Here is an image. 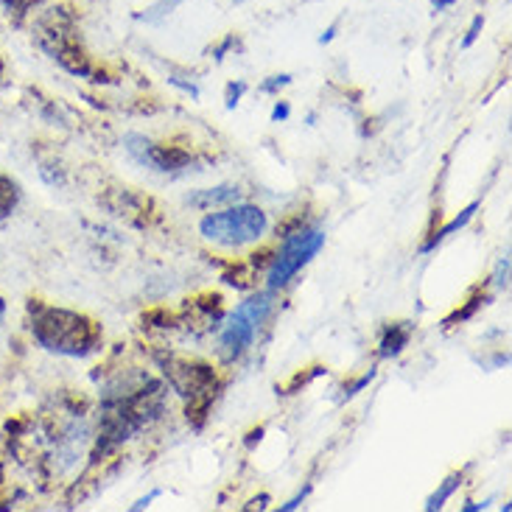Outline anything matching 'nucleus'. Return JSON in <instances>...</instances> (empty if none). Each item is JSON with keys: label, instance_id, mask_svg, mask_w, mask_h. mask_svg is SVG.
<instances>
[{"label": "nucleus", "instance_id": "f257e3e1", "mask_svg": "<svg viewBox=\"0 0 512 512\" xmlns=\"http://www.w3.org/2000/svg\"><path fill=\"white\" fill-rule=\"evenodd\" d=\"M28 328L34 342L56 356L84 359L101 347V325L96 319L40 300L28 303Z\"/></svg>", "mask_w": 512, "mask_h": 512}, {"label": "nucleus", "instance_id": "f03ea898", "mask_svg": "<svg viewBox=\"0 0 512 512\" xmlns=\"http://www.w3.org/2000/svg\"><path fill=\"white\" fill-rule=\"evenodd\" d=\"M34 37L40 42L42 51L51 56L54 62H59L68 73L96 82V62L84 51L82 37L76 31V20L65 6H56V9H48L42 14L40 20L34 23Z\"/></svg>", "mask_w": 512, "mask_h": 512}, {"label": "nucleus", "instance_id": "7ed1b4c3", "mask_svg": "<svg viewBox=\"0 0 512 512\" xmlns=\"http://www.w3.org/2000/svg\"><path fill=\"white\" fill-rule=\"evenodd\" d=\"M163 367H166L168 384L188 401V420L194 426H202L219 389L213 367H208L205 361L180 359V356H168Z\"/></svg>", "mask_w": 512, "mask_h": 512}, {"label": "nucleus", "instance_id": "20e7f679", "mask_svg": "<svg viewBox=\"0 0 512 512\" xmlns=\"http://www.w3.org/2000/svg\"><path fill=\"white\" fill-rule=\"evenodd\" d=\"M202 236L208 238L210 244L219 247H244L252 244L263 236L266 230V213L255 205H236V208L216 210L208 213L202 224H199Z\"/></svg>", "mask_w": 512, "mask_h": 512}, {"label": "nucleus", "instance_id": "39448f33", "mask_svg": "<svg viewBox=\"0 0 512 512\" xmlns=\"http://www.w3.org/2000/svg\"><path fill=\"white\" fill-rule=\"evenodd\" d=\"M272 308H275V291L269 289L252 294L250 300H244L230 314L222 331V350L227 359H238L250 350L261 325L272 314Z\"/></svg>", "mask_w": 512, "mask_h": 512}, {"label": "nucleus", "instance_id": "423d86ee", "mask_svg": "<svg viewBox=\"0 0 512 512\" xmlns=\"http://www.w3.org/2000/svg\"><path fill=\"white\" fill-rule=\"evenodd\" d=\"M322 244H325V233H322L319 227H305V224L300 230L283 236V247H280V252L272 258L269 272H266L269 289H283L291 277L303 269L305 263H311V258L322 250Z\"/></svg>", "mask_w": 512, "mask_h": 512}, {"label": "nucleus", "instance_id": "0eeeda50", "mask_svg": "<svg viewBox=\"0 0 512 512\" xmlns=\"http://www.w3.org/2000/svg\"><path fill=\"white\" fill-rule=\"evenodd\" d=\"M124 143L126 152L154 171H180L191 163V152H185L180 146H160V143L143 138V135H126Z\"/></svg>", "mask_w": 512, "mask_h": 512}, {"label": "nucleus", "instance_id": "6e6552de", "mask_svg": "<svg viewBox=\"0 0 512 512\" xmlns=\"http://www.w3.org/2000/svg\"><path fill=\"white\" fill-rule=\"evenodd\" d=\"M104 208L110 210L112 216L126 219V222L135 224V227H146V224L152 222L154 202L149 196L132 191V188H118L110 199H104Z\"/></svg>", "mask_w": 512, "mask_h": 512}, {"label": "nucleus", "instance_id": "1a4fd4ad", "mask_svg": "<svg viewBox=\"0 0 512 512\" xmlns=\"http://www.w3.org/2000/svg\"><path fill=\"white\" fill-rule=\"evenodd\" d=\"M409 339H412V325L409 322H392L384 328V336H381V356L384 359H392V356H398L403 347L409 345Z\"/></svg>", "mask_w": 512, "mask_h": 512}, {"label": "nucleus", "instance_id": "9d476101", "mask_svg": "<svg viewBox=\"0 0 512 512\" xmlns=\"http://www.w3.org/2000/svg\"><path fill=\"white\" fill-rule=\"evenodd\" d=\"M241 191L236 185H216V188H205L188 196V205L194 208H210V205H227V202H238Z\"/></svg>", "mask_w": 512, "mask_h": 512}, {"label": "nucleus", "instance_id": "9b49d317", "mask_svg": "<svg viewBox=\"0 0 512 512\" xmlns=\"http://www.w3.org/2000/svg\"><path fill=\"white\" fill-rule=\"evenodd\" d=\"M476 210H479V202H471L468 208L459 213L457 219H451V222L445 224V227H440V230H434V233H431V236H429V241L423 244V252H431V250H434V247H437V244H440V241H443L445 236H451V233H457V230H462L465 224L471 222L473 213H476Z\"/></svg>", "mask_w": 512, "mask_h": 512}, {"label": "nucleus", "instance_id": "f8f14e48", "mask_svg": "<svg viewBox=\"0 0 512 512\" xmlns=\"http://www.w3.org/2000/svg\"><path fill=\"white\" fill-rule=\"evenodd\" d=\"M20 185L9 177V174H0V219H9L17 205H20Z\"/></svg>", "mask_w": 512, "mask_h": 512}, {"label": "nucleus", "instance_id": "ddd939ff", "mask_svg": "<svg viewBox=\"0 0 512 512\" xmlns=\"http://www.w3.org/2000/svg\"><path fill=\"white\" fill-rule=\"evenodd\" d=\"M462 485V473H451V476H448V479H445L443 485H440V490H437V493H434V496H431L429 501H426V510L429 512H434V510H443L445 507V501L451 499V496H454V490H457V487Z\"/></svg>", "mask_w": 512, "mask_h": 512}, {"label": "nucleus", "instance_id": "4468645a", "mask_svg": "<svg viewBox=\"0 0 512 512\" xmlns=\"http://www.w3.org/2000/svg\"><path fill=\"white\" fill-rule=\"evenodd\" d=\"M485 291H476V294H473L471 300H468V305H465V308H462V311H454V314H451V317L445 319L443 325L445 328H451V325H457V322H465V319H471L473 314H476V311H479V308H482V305H485Z\"/></svg>", "mask_w": 512, "mask_h": 512}, {"label": "nucleus", "instance_id": "2eb2a0df", "mask_svg": "<svg viewBox=\"0 0 512 512\" xmlns=\"http://www.w3.org/2000/svg\"><path fill=\"white\" fill-rule=\"evenodd\" d=\"M322 373H325L322 367H308L305 373L300 370V373L291 375V381H286L283 387H277V389H283V395H294L297 389L305 387V384H311V381H314V378H317V375H322Z\"/></svg>", "mask_w": 512, "mask_h": 512}, {"label": "nucleus", "instance_id": "dca6fc26", "mask_svg": "<svg viewBox=\"0 0 512 512\" xmlns=\"http://www.w3.org/2000/svg\"><path fill=\"white\" fill-rule=\"evenodd\" d=\"M180 3H182V0H157L152 9L143 14V20H149V23H157L160 17H166V14L174 12V9H177Z\"/></svg>", "mask_w": 512, "mask_h": 512}, {"label": "nucleus", "instance_id": "f3484780", "mask_svg": "<svg viewBox=\"0 0 512 512\" xmlns=\"http://www.w3.org/2000/svg\"><path fill=\"white\" fill-rule=\"evenodd\" d=\"M37 3H40V0H3V6H6V9H9V14H14L17 20H20V17H26V14L31 12Z\"/></svg>", "mask_w": 512, "mask_h": 512}, {"label": "nucleus", "instance_id": "a211bd4d", "mask_svg": "<svg viewBox=\"0 0 512 512\" xmlns=\"http://www.w3.org/2000/svg\"><path fill=\"white\" fill-rule=\"evenodd\" d=\"M482 28H485V14H476V17H473L471 28H468V34H465V40H462V48H471L473 42L479 40Z\"/></svg>", "mask_w": 512, "mask_h": 512}, {"label": "nucleus", "instance_id": "6ab92c4d", "mask_svg": "<svg viewBox=\"0 0 512 512\" xmlns=\"http://www.w3.org/2000/svg\"><path fill=\"white\" fill-rule=\"evenodd\" d=\"M289 82H291L289 73H280V76H269V79L261 84V93H277L280 87H286Z\"/></svg>", "mask_w": 512, "mask_h": 512}, {"label": "nucleus", "instance_id": "aec40b11", "mask_svg": "<svg viewBox=\"0 0 512 512\" xmlns=\"http://www.w3.org/2000/svg\"><path fill=\"white\" fill-rule=\"evenodd\" d=\"M507 283H510V258H501L496 263V286L499 289H507Z\"/></svg>", "mask_w": 512, "mask_h": 512}, {"label": "nucleus", "instance_id": "412c9836", "mask_svg": "<svg viewBox=\"0 0 512 512\" xmlns=\"http://www.w3.org/2000/svg\"><path fill=\"white\" fill-rule=\"evenodd\" d=\"M244 93H247V84L244 82L230 84V87H227V110H233L238 101H241V96H244Z\"/></svg>", "mask_w": 512, "mask_h": 512}, {"label": "nucleus", "instance_id": "4be33fe9", "mask_svg": "<svg viewBox=\"0 0 512 512\" xmlns=\"http://www.w3.org/2000/svg\"><path fill=\"white\" fill-rule=\"evenodd\" d=\"M373 378H375V370H370V373L361 375V378H359V381H356V384H350V387L345 389V398H353V395H356V392H361V389L367 387V384H370Z\"/></svg>", "mask_w": 512, "mask_h": 512}, {"label": "nucleus", "instance_id": "5701e85b", "mask_svg": "<svg viewBox=\"0 0 512 512\" xmlns=\"http://www.w3.org/2000/svg\"><path fill=\"white\" fill-rule=\"evenodd\" d=\"M233 45H236V34H227V37H224V42H219V45L213 48V56H216V59H222V56L227 54Z\"/></svg>", "mask_w": 512, "mask_h": 512}, {"label": "nucleus", "instance_id": "b1692460", "mask_svg": "<svg viewBox=\"0 0 512 512\" xmlns=\"http://www.w3.org/2000/svg\"><path fill=\"white\" fill-rule=\"evenodd\" d=\"M291 115V107L286 104V101H277L275 110H272V121H286Z\"/></svg>", "mask_w": 512, "mask_h": 512}, {"label": "nucleus", "instance_id": "393cba45", "mask_svg": "<svg viewBox=\"0 0 512 512\" xmlns=\"http://www.w3.org/2000/svg\"><path fill=\"white\" fill-rule=\"evenodd\" d=\"M168 82L174 84V87H180V90H185V93H188V96H199V90H196L194 84H185V82H180V79H168Z\"/></svg>", "mask_w": 512, "mask_h": 512}, {"label": "nucleus", "instance_id": "a878e982", "mask_svg": "<svg viewBox=\"0 0 512 512\" xmlns=\"http://www.w3.org/2000/svg\"><path fill=\"white\" fill-rule=\"evenodd\" d=\"M308 490H311V487H305L303 493H300V496H294V499L289 501V504H283V510L289 512V510H297V507H300V501L305 499V496H308Z\"/></svg>", "mask_w": 512, "mask_h": 512}, {"label": "nucleus", "instance_id": "bb28decb", "mask_svg": "<svg viewBox=\"0 0 512 512\" xmlns=\"http://www.w3.org/2000/svg\"><path fill=\"white\" fill-rule=\"evenodd\" d=\"M336 31H339V23H333V26L328 28V31H325L322 37H319V45H325V42H331L333 37H336Z\"/></svg>", "mask_w": 512, "mask_h": 512}, {"label": "nucleus", "instance_id": "cd10ccee", "mask_svg": "<svg viewBox=\"0 0 512 512\" xmlns=\"http://www.w3.org/2000/svg\"><path fill=\"white\" fill-rule=\"evenodd\" d=\"M457 0H434V12H443L448 6H454Z\"/></svg>", "mask_w": 512, "mask_h": 512}, {"label": "nucleus", "instance_id": "c85d7f7f", "mask_svg": "<svg viewBox=\"0 0 512 512\" xmlns=\"http://www.w3.org/2000/svg\"><path fill=\"white\" fill-rule=\"evenodd\" d=\"M6 317V300H3V297H0V319Z\"/></svg>", "mask_w": 512, "mask_h": 512}, {"label": "nucleus", "instance_id": "c756f323", "mask_svg": "<svg viewBox=\"0 0 512 512\" xmlns=\"http://www.w3.org/2000/svg\"><path fill=\"white\" fill-rule=\"evenodd\" d=\"M3 70H6V65H3V56H0V79H3Z\"/></svg>", "mask_w": 512, "mask_h": 512}]
</instances>
